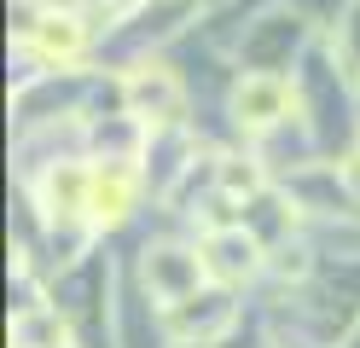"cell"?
I'll return each instance as SVG.
<instances>
[{
	"instance_id": "cell-1",
	"label": "cell",
	"mask_w": 360,
	"mask_h": 348,
	"mask_svg": "<svg viewBox=\"0 0 360 348\" xmlns=\"http://www.w3.org/2000/svg\"><path fill=\"white\" fill-rule=\"evenodd\" d=\"M233 122L238 134H250V139H267L274 128H285L290 116H297V87H290L279 70H244V76L233 82Z\"/></svg>"
},
{
	"instance_id": "cell-2",
	"label": "cell",
	"mask_w": 360,
	"mask_h": 348,
	"mask_svg": "<svg viewBox=\"0 0 360 348\" xmlns=\"http://www.w3.org/2000/svg\"><path fill=\"white\" fill-rule=\"evenodd\" d=\"M122 105H128V116H140L146 128H174L180 116H186V82H180L169 64L140 58V64H128V76H122Z\"/></svg>"
},
{
	"instance_id": "cell-3",
	"label": "cell",
	"mask_w": 360,
	"mask_h": 348,
	"mask_svg": "<svg viewBox=\"0 0 360 348\" xmlns=\"http://www.w3.org/2000/svg\"><path fill=\"white\" fill-rule=\"evenodd\" d=\"M140 278L157 308H180V302H192L198 290L210 285L204 273V250H186V244H151L146 262H140Z\"/></svg>"
},
{
	"instance_id": "cell-4",
	"label": "cell",
	"mask_w": 360,
	"mask_h": 348,
	"mask_svg": "<svg viewBox=\"0 0 360 348\" xmlns=\"http://www.w3.org/2000/svg\"><path fill=\"white\" fill-rule=\"evenodd\" d=\"M198 250H204V273H210V285H227V290L244 285V278H256V273L267 267V244H262L244 221H238V226H215Z\"/></svg>"
},
{
	"instance_id": "cell-5",
	"label": "cell",
	"mask_w": 360,
	"mask_h": 348,
	"mask_svg": "<svg viewBox=\"0 0 360 348\" xmlns=\"http://www.w3.org/2000/svg\"><path fill=\"white\" fill-rule=\"evenodd\" d=\"M87 203H94V169H87V162H53V169L35 180V209H41L47 226L87 221Z\"/></svg>"
},
{
	"instance_id": "cell-6",
	"label": "cell",
	"mask_w": 360,
	"mask_h": 348,
	"mask_svg": "<svg viewBox=\"0 0 360 348\" xmlns=\"http://www.w3.org/2000/svg\"><path fill=\"white\" fill-rule=\"evenodd\" d=\"M134 198H140V174H134L128 162H110L105 157L94 169V203H87V221H94V226H117V221H128Z\"/></svg>"
},
{
	"instance_id": "cell-7",
	"label": "cell",
	"mask_w": 360,
	"mask_h": 348,
	"mask_svg": "<svg viewBox=\"0 0 360 348\" xmlns=\"http://www.w3.org/2000/svg\"><path fill=\"white\" fill-rule=\"evenodd\" d=\"M12 348H70V325H64L58 308L30 302V308H18V319H12Z\"/></svg>"
},
{
	"instance_id": "cell-8",
	"label": "cell",
	"mask_w": 360,
	"mask_h": 348,
	"mask_svg": "<svg viewBox=\"0 0 360 348\" xmlns=\"http://www.w3.org/2000/svg\"><path fill=\"white\" fill-rule=\"evenodd\" d=\"M215 186H221V198L256 203V198L267 192V174H262L256 157H221V162H215Z\"/></svg>"
},
{
	"instance_id": "cell-9",
	"label": "cell",
	"mask_w": 360,
	"mask_h": 348,
	"mask_svg": "<svg viewBox=\"0 0 360 348\" xmlns=\"http://www.w3.org/2000/svg\"><path fill=\"white\" fill-rule=\"evenodd\" d=\"M331 58L343 64V76L360 82V0H349L343 18L331 23Z\"/></svg>"
},
{
	"instance_id": "cell-10",
	"label": "cell",
	"mask_w": 360,
	"mask_h": 348,
	"mask_svg": "<svg viewBox=\"0 0 360 348\" xmlns=\"http://www.w3.org/2000/svg\"><path fill=\"white\" fill-rule=\"evenodd\" d=\"M337 180H343V192L360 203V146H349V151H343V162H337Z\"/></svg>"
},
{
	"instance_id": "cell-11",
	"label": "cell",
	"mask_w": 360,
	"mask_h": 348,
	"mask_svg": "<svg viewBox=\"0 0 360 348\" xmlns=\"http://www.w3.org/2000/svg\"><path fill=\"white\" fill-rule=\"evenodd\" d=\"M180 348H204V342H180Z\"/></svg>"
}]
</instances>
